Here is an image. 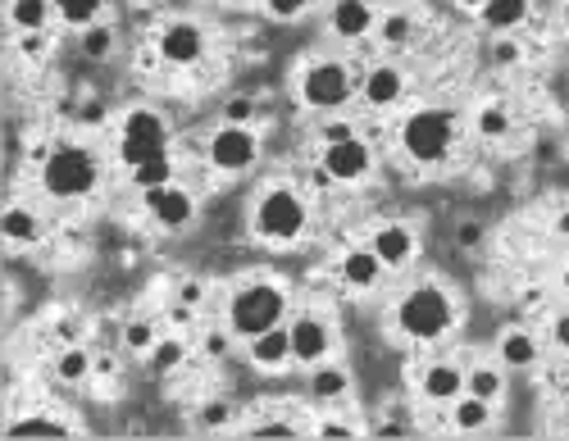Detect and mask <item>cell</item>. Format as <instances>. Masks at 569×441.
<instances>
[{
	"label": "cell",
	"instance_id": "obj_1",
	"mask_svg": "<svg viewBox=\"0 0 569 441\" xmlns=\"http://www.w3.org/2000/svg\"><path fill=\"white\" fill-rule=\"evenodd\" d=\"M288 310H292V297L288 287L273 282V278H247L242 287L228 291V310H223V323L232 328L237 341H251L278 323H288Z\"/></svg>",
	"mask_w": 569,
	"mask_h": 441
},
{
	"label": "cell",
	"instance_id": "obj_2",
	"mask_svg": "<svg viewBox=\"0 0 569 441\" xmlns=\"http://www.w3.org/2000/svg\"><path fill=\"white\" fill-rule=\"evenodd\" d=\"M392 323H397L401 337L419 341V347H433V341H442L456 328V297H451V287H442V282H415L406 297L397 301Z\"/></svg>",
	"mask_w": 569,
	"mask_h": 441
},
{
	"label": "cell",
	"instance_id": "obj_3",
	"mask_svg": "<svg viewBox=\"0 0 569 441\" xmlns=\"http://www.w3.org/2000/svg\"><path fill=\"white\" fill-rule=\"evenodd\" d=\"M101 187V156L87 141H56L41 160V191L51 201H87Z\"/></svg>",
	"mask_w": 569,
	"mask_h": 441
},
{
	"label": "cell",
	"instance_id": "obj_4",
	"mask_svg": "<svg viewBox=\"0 0 569 441\" xmlns=\"http://www.w3.org/2000/svg\"><path fill=\"white\" fill-rule=\"evenodd\" d=\"M310 228V201L292 182H269L251 201V232L269 247H292Z\"/></svg>",
	"mask_w": 569,
	"mask_h": 441
},
{
	"label": "cell",
	"instance_id": "obj_5",
	"mask_svg": "<svg viewBox=\"0 0 569 441\" xmlns=\"http://www.w3.org/2000/svg\"><path fill=\"white\" fill-rule=\"evenodd\" d=\"M397 146H401V156L410 164H423V169L442 164L456 151V110H447V106L410 110L397 128Z\"/></svg>",
	"mask_w": 569,
	"mask_h": 441
},
{
	"label": "cell",
	"instance_id": "obj_6",
	"mask_svg": "<svg viewBox=\"0 0 569 441\" xmlns=\"http://www.w3.org/2000/svg\"><path fill=\"white\" fill-rule=\"evenodd\" d=\"M360 96V73L338 60V56H323V60H310L301 73H297V101L315 114H338L347 110Z\"/></svg>",
	"mask_w": 569,
	"mask_h": 441
},
{
	"label": "cell",
	"instance_id": "obj_7",
	"mask_svg": "<svg viewBox=\"0 0 569 441\" xmlns=\"http://www.w3.org/2000/svg\"><path fill=\"white\" fill-rule=\"evenodd\" d=\"M169 141H173V132H169V119H164L160 110L132 106V110L123 114V123H119L114 156H119L123 169H137V164H147V160L169 156Z\"/></svg>",
	"mask_w": 569,
	"mask_h": 441
},
{
	"label": "cell",
	"instance_id": "obj_8",
	"mask_svg": "<svg viewBox=\"0 0 569 441\" xmlns=\"http://www.w3.org/2000/svg\"><path fill=\"white\" fill-rule=\"evenodd\" d=\"M206 160H210L214 173H228V178L256 169V160H260L256 128H247V123H219L210 132V141H206Z\"/></svg>",
	"mask_w": 569,
	"mask_h": 441
},
{
	"label": "cell",
	"instance_id": "obj_9",
	"mask_svg": "<svg viewBox=\"0 0 569 441\" xmlns=\"http://www.w3.org/2000/svg\"><path fill=\"white\" fill-rule=\"evenodd\" d=\"M206 51H210V32L197 19H169L156 32V56L169 69H197L206 60Z\"/></svg>",
	"mask_w": 569,
	"mask_h": 441
},
{
	"label": "cell",
	"instance_id": "obj_10",
	"mask_svg": "<svg viewBox=\"0 0 569 441\" xmlns=\"http://www.w3.org/2000/svg\"><path fill=\"white\" fill-rule=\"evenodd\" d=\"M288 332H292V364H301V369L338 355V328L328 323L323 314H315V310L292 314L288 319Z\"/></svg>",
	"mask_w": 569,
	"mask_h": 441
},
{
	"label": "cell",
	"instance_id": "obj_11",
	"mask_svg": "<svg viewBox=\"0 0 569 441\" xmlns=\"http://www.w3.org/2000/svg\"><path fill=\"white\" fill-rule=\"evenodd\" d=\"M319 164L333 182H365L373 173V146L365 137H347L338 146H319Z\"/></svg>",
	"mask_w": 569,
	"mask_h": 441
},
{
	"label": "cell",
	"instance_id": "obj_12",
	"mask_svg": "<svg viewBox=\"0 0 569 441\" xmlns=\"http://www.w3.org/2000/svg\"><path fill=\"white\" fill-rule=\"evenodd\" d=\"M141 201H147V214L164 232H182V228L197 223V196H192V187H182V182H169L160 191H147Z\"/></svg>",
	"mask_w": 569,
	"mask_h": 441
},
{
	"label": "cell",
	"instance_id": "obj_13",
	"mask_svg": "<svg viewBox=\"0 0 569 441\" xmlns=\"http://www.w3.org/2000/svg\"><path fill=\"white\" fill-rule=\"evenodd\" d=\"M406 87H410V78H406L401 64L378 60V64H369V69L360 73V101H365L369 110H392V106L406 101Z\"/></svg>",
	"mask_w": 569,
	"mask_h": 441
},
{
	"label": "cell",
	"instance_id": "obj_14",
	"mask_svg": "<svg viewBox=\"0 0 569 441\" xmlns=\"http://www.w3.org/2000/svg\"><path fill=\"white\" fill-rule=\"evenodd\" d=\"M369 251L383 260L388 273H392V269H406L419 255V237H415V228L406 219H388V223H378L369 232Z\"/></svg>",
	"mask_w": 569,
	"mask_h": 441
},
{
	"label": "cell",
	"instance_id": "obj_15",
	"mask_svg": "<svg viewBox=\"0 0 569 441\" xmlns=\"http://www.w3.org/2000/svg\"><path fill=\"white\" fill-rule=\"evenodd\" d=\"M419 401H429V405H451L456 397H465V364L460 360H429L419 369Z\"/></svg>",
	"mask_w": 569,
	"mask_h": 441
},
{
	"label": "cell",
	"instance_id": "obj_16",
	"mask_svg": "<svg viewBox=\"0 0 569 441\" xmlns=\"http://www.w3.org/2000/svg\"><path fill=\"white\" fill-rule=\"evenodd\" d=\"M378 6L373 0H333L328 6V32H333L338 41H365L378 32Z\"/></svg>",
	"mask_w": 569,
	"mask_h": 441
},
{
	"label": "cell",
	"instance_id": "obj_17",
	"mask_svg": "<svg viewBox=\"0 0 569 441\" xmlns=\"http://www.w3.org/2000/svg\"><path fill=\"white\" fill-rule=\"evenodd\" d=\"M351 369L333 355V360H319V364H310L306 369V397L315 401V405H338V401H347L351 397Z\"/></svg>",
	"mask_w": 569,
	"mask_h": 441
},
{
	"label": "cell",
	"instance_id": "obj_18",
	"mask_svg": "<svg viewBox=\"0 0 569 441\" xmlns=\"http://www.w3.org/2000/svg\"><path fill=\"white\" fill-rule=\"evenodd\" d=\"M338 278H342L347 291H378V287H383V278H388V264L378 260L369 251V241H365V247H347L338 255Z\"/></svg>",
	"mask_w": 569,
	"mask_h": 441
},
{
	"label": "cell",
	"instance_id": "obj_19",
	"mask_svg": "<svg viewBox=\"0 0 569 441\" xmlns=\"http://www.w3.org/2000/svg\"><path fill=\"white\" fill-rule=\"evenodd\" d=\"M242 347H247V360H251L260 373H282V369L292 364V332H288V323H278V328H269V332L242 341Z\"/></svg>",
	"mask_w": 569,
	"mask_h": 441
},
{
	"label": "cell",
	"instance_id": "obj_20",
	"mask_svg": "<svg viewBox=\"0 0 569 441\" xmlns=\"http://www.w3.org/2000/svg\"><path fill=\"white\" fill-rule=\"evenodd\" d=\"M0 237L10 241V247H37V241L46 237V219L37 206L28 201H10L6 214H0Z\"/></svg>",
	"mask_w": 569,
	"mask_h": 441
},
{
	"label": "cell",
	"instance_id": "obj_21",
	"mask_svg": "<svg viewBox=\"0 0 569 441\" xmlns=\"http://www.w3.org/2000/svg\"><path fill=\"white\" fill-rule=\"evenodd\" d=\"M538 355H542V347L529 328H501V337H497V364L501 369H533Z\"/></svg>",
	"mask_w": 569,
	"mask_h": 441
},
{
	"label": "cell",
	"instance_id": "obj_22",
	"mask_svg": "<svg viewBox=\"0 0 569 441\" xmlns=\"http://www.w3.org/2000/svg\"><path fill=\"white\" fill-rule=\"evenodd\" d=\"M533 19V0H488V6L479 10V23L492 32V37H510L519 32Z\"/></svg>",
	"mask_w": 569,
	"mask_h": 441
},
{
	"label": "cell",
	"instance_id": "obj_23",
	"mask_svg": "<svg viewBox=\"0 0 569 441\" xmlns=\"http://www.w3.org/2000/svg\"><path fill=\"white\" fill-rule=\"evenodd\" d=\"M492 414H497V405L492 401H483V397H456L451 405H447V419H451V432H488L492 428Z\"/></svg>",
	"mask_w": 569,
	"mask_h": 441
},
{
	"label": "cell",
	"instance_id": "obj_24",
	"mask_svg": "<svg viewBox=\"0 0 569 441\" xmlns=\"http://www.w3.org/2000/svg\"><path fill=\"white\" fill-rule=\"evenodd\" d=\"M6 14H10L14 32H46V28H51V19H60L56 0H10Z\"/></svg>",
	"mask_w": 569,
	"mask_h": 441
},
{
	"label": "cell",
	"instance_id": "obj_25",
	"mask_svg": "<svg viewBox=\"0 0 569 441\" xmlns=\"http://www.w3.org/2000/svg\"><path fill=\"white\" fill-rule=\"evenodd\" d=\"M465 391L469 397H483V401H501L506 397V369L501 364H469L465 369Z\"/></svg>",
	"mask_w": 569,
	"mask_h": 441
},
{
	"label": "cell",
	"instance_id": "obj_26",
	"mask_svg": "<svg viewBox=\"0 0 569 441\" xmlns=\"http://www.w3.org/2000/svg\"><path fill=\"white\" fill-rule=\"evenodd\" d=\"M128 182H132V191H160V187H169V182H178V160L173 156H160V160H147V164H137V169H128Z\"/></svg>",
	"mask_w": 569,
	"mask_h": 441
},
{
	"label": "cell",
	"instance_id": "obj_27",
	"mask_svg": "<svg viewBox=\"0 0 569 441\" xmlns=\"http://www.w3.org/2000/svg\"><path fill=\"white\" fill-rule=\"evenodd\" d=\"M91 373H97V355H91L87 347H78V341H64V351L56 355V378L69 382V387H78Z\"/></svg>",
	"mask_w": 569,
	"mask_h": 441
},
{
	"label": "cell",
	"instance_id": "obj_28",
	"mask_svg": "<svg viewBox=\"0 0 569 441\" xmlns=\"http://www.w3.org/2000/svg\"><path fill=\"white\" fill-rule=\"evenodd\" d=\"M182 364H187V341H182L178 332H164V337L156 341V347L147 351V369H151V373H160V378H164V373H173V369H182Z\"/></svg>",
	"mask_w": 569,
	"mask_h": 441
},
{
	"label": "cell",
	"instance_id": "obj_29",
	"mask_svg": "<svg viewBox=\"0 0 569 441\" xmlns=\"http://www.w3.org/2000/svg\"><path fill=\"white\" fill-rule=\"evenodd\" d=\"M510 128H515V114L501 101H488V106L473 110V132H479L483 141H506Z\"/></svg>",
	"mask_w": 569,
	"mask_h": 441
},
{
	"label": "cell",
	"instance_id": "obj_30",
	"mask_svg": "<svg viewBox=\"0 0 569 441\" xmlns=\"http://www.w3.org/2000/svg\"><path fill=\"white\" fill-rule=\"evenodd\" d=\"M10 437H69L73 432V423L69 419H56V414H23V419H10V428H6Z\"/></svg>",
	"mask_w": 569,
	"mask_h": 441
},
{
	"label": "cell",
	"instance_id": "obj_31",
	"mask_svg": "<svg viewBox=\"0 0 569 441\" xmlns=\"http://www.w3.org/2000/svg\"><path fill=\"white\" fill-rule=\"evenodd\" d=\"M160 337H164V328H160L156 319H128V323H123V341H119V347H123L128 355H141V360H147V351L156 347Z\"/></svg>",
	"mask_w": 569,
	"mask_h": 441
},
{
	"label": "cell",
	"instance_id": "obj_32",
	"mask_svg": "<svg viewBox=\"0 0 569 441\" xmlns=\"http://www.w3.org/2000/svg\"><path fill=\"white\" fill-rule=\"evenodd\" d=\"M114 46H119V37H114L110 23H91V28L78 32V51H82L87 60H97V64L114 56Z\"/></svg>",
	"mask_w": 569,
	"mask_h": 441
},
{
	"label": "cell",
	"instance_id": "obj_33",
	"mask_svg": "<svg viewBox=\"0 0 569 441\" xmlns=\"http://www.w3.org/2000/svg\"><path fill=\"white\" fill-rule=\"evenodd\" d=\"M373 37L383 41L388 51H401V46H410V41H415V14H406V10L383 14V19H378V32H373Z\"/></svg>",
	"mask_w": 569,
	"mask_h": 441
},
{
	"label": "cell",
	"instance_id": "obj_34",
	"mask_svg": "<svg viewBox=\"0 0 569 441\" xmlns=\"http://www.w3.org/2000/svg\"><path fill=\"white\" fill-rule=\"evenodd\" d=\"M101 10H106V0H56V14L60 23L69 28H91V23H101Z\"/></svg>",
	"mask_w": 569,
	"mask_h": 441
},
{
	"label": "cell",
	"instance_id": "obj_35",
	"mask_svg": "<svg viewBox=\"0 0 569 441\" xmlns=\"http://www.w3.org/2000/svg\"><path fill=\"white\" fill-rule=\"evenodd\" d=\"M197 428H201V432H228V428H237V405H228V401H206V405L197 410Z\"/></svg>",
	"mask_w": 569,
	"mask_h": 441
},
{
	"label": "cell",
	"instance_id": "obj_36",
	"mask_svg": "<svg viewBox=\"0 0 569 441\" xmlns=\"http://www.w3.org/2000/svg\"><path fill=\"white\" fill-rule=\"evenodd\" d=\"M488 60H492V69H519V64H525V41H515V32L497 37L488 46Z\"/></svg>",
	"mask_w": 569,
	"mask_h": 441
},
{
	"label": "cell",
	"instance_id": "obj_37",
	"mask_svg": "<svg viewBox=\"0 0 569 441\" xmlns=\"http://www.w3.org/2000/svg\"><path fill=\"white\" fill-rule=\"evenodd\" d=\"M256 114H260V101L256 96H228L223 101V110H219V123H256Z\"/></svg>",
	"mask_w": 569,
	"mask_h": 441
},
{
	"label": "cell",
	"instance_id": "obj_38",
	"mask_svg": "<svg viewBox=\"0 0 569 441\" xmlns=\"http://www.w3.org/2000/svg\"><path fill=\"white\" fill-rule=\"evenodd\" d=\"M347 137H360V132H356V123L342 119V114H323L319 128H315V141H319V146H338V141H347Z\"/></svg>",
	"mask_w": 569,
	"mask_h": 441
},
{
	"label": "cell",
	"instance_id": "obj_39",
	"mask_svg": "<svg viewBox=\"0 0 569 441\" xmlns=\"http://www.w3.org/2000/svg\"><path fill=\"white\" fill-rule=\"evenodd\" d=\"M232 341H237V337H232L228 323H223V328H206V332H201V355H206V360H228V355H232Z\"/></svg>",
	"mask_w": 569,
	"mask_h": 441
},
{
	"label": "cell",
	"instance_id": "obj_40",
	"mask_svg": "<svg viewBox=\"0 0 569 441\" xmlns=\"http://www.w3.org/2000/svg\"><path fill=\"white\" fill-rule=\"evenodd\" d=\"M173 301H178V305H192V310H206L210 282H206V278H182V282L173 287Z\"/></svg>",
	"mask_w": 569,
	"mask_h": 441
},
{
	"label": "cell",
	"instance_id": "obj_41",
	"mask_svg": "<svg viewBox=\"0 0 569 441\" xmlns=\"http://www.w3.org/2000/svg\"><path fill=\"white\" fill-rule=\"evenodd\" d=\"M242 432H247V437H297V432H301V423H297V419H273V414H269V419L247 423Z\"/></svg>",
	"mask_w": 569,
	"mask_h": 441
},
{
	"label": "cell",
	"instance_id": "obj_42",
	"mask_svg": "<svg viewBox=\"0 0 569 441\" xmlns=\"http://www.w3.org/2000/svg\"><path fill=\"white\" fill-rule=\"evenodd\" d=\"M73 119H78L82 128H106L110 110H106L101 96H87V101H78V106H73Z\"/></svg>",
	"mask_w": 569,
	"mask_h": 441
},
{
	"label": "cell",
	"instance_id": "obj_43",
	"mask_svg": "<svg viewBox=\"0 0 569 441\" xmlns=\"http://www.w3.org/2000/svg\"><path fill=\"white\" fill-rule=\"evenodd\" d=\"M483 241H488V228L479 219H460L456 223V247L460 251H483Z\"/></svg>",
	"mask_w": 569,
	"mask_h": 441
},
{
	"label": "cell",
	"instance_id": "obj_44",
	"mask_svg": "<svg viewBox=\"0 0 569 441\" xmlns=\"http://www.w3.org/2000/svg\"><path fill=\"white\" fill-rule=\"evenodd\" d=\"M14 51H19L23 60H41L46 51H51V37H46V32H19V37H14Z\"/></svg>",
	"mask_w": 569,
	"mask_h": 441
},
{
	"label": "cell",
	"instance_id": "obj_45",
	"mask_svg": "<svg viewBox=\"0 0 569 441\" xmlns=\"http://www.w3.org/2000/svg\"><path fill=\"white\" fill-rule=\"evenodd\" d=\"M315 6V0H264V10L273 14V19H282V23H292V19H301L306 10Z\"/></svg>",
	"mask_w": 569,
	"mask_h": 441
},
{
	"label": "cell",
	"instance_id": "obj_46",
	"mask_svg": "<svg viewBox=\"0 0 569 441\" xmlns=\"http://www.w3.org/2000/svg\"><path fill=\"white\" fill-rule=\"evenodd\" d=\"M360 432V423H351V419H319L315 423V437H356Z\"/></svg>",
	"mask_w": 569,
	"mask_h": 441
},
{
	"label": "cell",
	"instance_id": "obj_47",
	"mask_svg": "<svg viewBox=\"0 0 569 441\" xmlns=\"http://www.w3.org/2000/svg\"><path fill=\"white\" fill-rule=\"evenodd\" d=\"M551 347H560V351H569V310L551 319Z\"/></svg>",
	"mask_w": 569,
	"mask_h": 441
},
{
	"label": "cell",
	"instance_id": "obj_48",
	"mask_svg": "<svg viewBox=\"0 0 569 441\" xmlns=\"http://www.w3.org/2000/svg\"><path fill=\"white\" fill-rule=\"evenodd\" d=\"M192 319H197V310H192V305H178V301L169 305V323H173V328H187Z\"/></svg>",
	"mask_w": 569,
	"mask_h": 441
},
{
	"label": "cell",
	"instance_id": "obj_49",
	"mask_svg": "<svg viewBox=\"0 0 569 441\" xmlns=\"http://www.w3.org/2000/svg\"><path fill=\"white\" fill-rule=\"evenodd\" d=\"M551 232H556V237H569V210H560V214L551 219Z\"/></svg>",
	"mask_w": 569,
	"mask_h": 441
},
{
	"label": "cell",
	"instance_id": "obj_50",
	"mask_svg": "<svg viewBox=\"0 0 569 441\" xmlns=\"http://www.w3.org/2000/svg\"><path fill=\"white\" fill-rule=\"evenodd\" d=\"M456 6H460V10H469V14H479V10L488 6V0H456Z\"/></svg>",
	"mask_w": 569,
	"mask_h": 441
},
{
	"label": "cell",
	"instance_id": "obj_51",
	"mask_svg": "<svg viewBox=\"0 0 569 441\" xmlns=\"http://www.w3.org/2000/svg\"><path fill=\"white\" fill-rule=\"evenodd\" d=\"M97 373H114V360L110 355H97Z\"/></svg>",
	"mask_w": 569,
	"mask_h": 441
},
{
	"label": "cell",
	"instance_id": "obj_52",
	"mask_svg": "<svg viewBox=\"0 0 569 441\" xmlns=\"http://www.w3.org/2000/svg\"><path fill=\"white\" fill-rule=\"evenodd\" d=\"M560 28H565V37H569V0L560 6Z\"/></svg>",
	"mask_w": 569,
	"mask_h": 441
},
{
	"label": "cell",
	"instance_id": "obj_53",
	"mask_svg": "<svg viewBox=\"0 0 569 441\" xmlns=\"http://www.w3.org/2000/svg\"><path fill=\"white\" fill-rule=\"evenodd\" d=\"M565 369H569V351H565Z\"/></svg>",
	"mask_w": 569,
	"mask_h": 441
}]
</instances>
